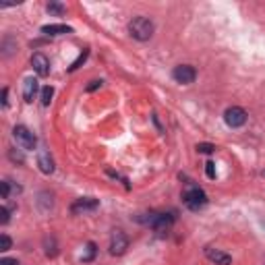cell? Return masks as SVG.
Wrapping results in <instances>:
<instances>
[{
	"instance_id": "4",
	"label": "cell",
	"mask_w": 265,
	"mask_h": 265,
	"mask_svg": "<svg viewBox=\"0 0 265 265\" xmlns=\"http://www.w3.org/2000/svg\"><path fill=\"white\" fill-rule=\"evenodd\" d=\"M143 222L147 226H151V228H156V230H168L170 226L174 224V215L172 213H156V212H151V213H147V217Z\"/></svg>"
},
{
	"instance_id": "1",
	"label": "cell",
	"mask_w": 265,
	"mask_h": 265,
	"mask_svg": "<svg viewBox=\"0 0 265 265\" xmlns=\"http://www.w3.org/2000/svg\"><path fill=\"white\" fill-rule=\"evenodd\" d=\"M154 23L149 21L147 17H135L132 21L129 23V33L135 37L139 42H147L151 35H154Z\"/></svg>"
},
{
	"instance_id": "12",
	"label": "cell",
	"mask_w": 265,
	"mask_h": 265,
	"mask_svg": "<svg viewBox=\"0 0 265 265\" xmlns=\"http://www.w3.org/2000/svg\"><path fill=\"white\" fill-rule=\"evenodd\" d=\"M37 79H33V77H29V79H25V83H23V98H25V102L29 104V102H33V98H35V93H37Z\"/></svg>"
},
{
	"instance_id": "20",
	"label": "cell",
	"mask_w": 265,
	"mask_h": 265,
	"mask_svg": "<svg viewBox=\"0 0 265 265\" xmlns=\"http://www.w3.org/2000/svg\"><path fill=\"white\" fill-rule=\"evenodd\" d=\"M93 255H96V244L89 242V244H87V255H83V261H91Z\"/></svg>"
},
{
	"instance_id": "13",
	"label": "cell",
	"mask_w": 265,
	"mask_h": 265,
	"mask_svg": "<svg viewBox=\"0 0 265 265\" xmlns=\"http://www.w3.org/2000/svg\"><path fill=\"white\" fill-rule=\"evenodd\" d=\"M73 29L69 25H62V23H54V25H44L42 27V33L46 35H64V33H71Z\"/></svg>"
},
{
	"instance_id": "16",
	"label": "cell",
	"mask_w": 265,
	"mask_h": 265,
	"mask_svg": "<svg viewBox=\"0 0 265 265\" xmlns=\"http://www.w3.org/2000/svg\"><path fill=\"white\" fill-rule=\"evenodd\" d=\"M197 151H199V154H212V151H215V145H212V143H199Z\"/></svg>"
},
{
	"instance_id": "22",
	"label": "cell",
	"mask_w": 265,
	"mask_h": 265,
	"mask_svg": "<svg viewBox=\"0 0 265 265\" xmlns=\"http://www.w3.org/2000/svg\"><path fill=\"white\" fill-rule=\"evenodd\" d=\"M205 172H207V176H210V178H215V164L213 162H207L205 164Z\"/></svg>"
},
{
	"instance_id": "2",
	"label": "cell",
	"mask_w": 265,
	"mask_h": 265,
	"mask_svg": "<svg viewBox=\"0 0 265 265\" xmlns=\"http://www.w3.org/2000/svg\"><path fill=\"white\" fill-rule=\"evenodd\" d=\"M183 201H185V205H186L191 212H197V210H201V207H205L207 195H205V191H201L199 186H188L186 191L183 193Z\"/></svg>"
},
{
	"instance_id": "3",
	"label": "cell",
	"mask_w": 265,
	"mask_h": 265,
	"mask_svg": "<svg viewBox=\"0 0 265 265\" xmlns=\"http://www.w3.org/2000/svg\"><path fill=\"white\" fill-rule=\"evenodd\" d=\"M13 137H15V141H17V145L21 147V149H35V135L33 132L27 129V127H15L13 129Z\"/></svg>"
},
{
	"instance_id": "17",
	"label": "cell",
	"mask_w": 265,
	"mask_h": 265,
	"mask_svg": "<svg viewBox=\"0 0 265 265\" xmlns=\"http://www.w3.org/2000/svg\"><path fill=\"white\" fill-rule=\"evenodd\" d=\"M66 11V8L62 6V4H58V2H50L48 4V13H56V15H62Z\"/></svg>"
},
{
	"instance_id": "10",
	"label": "cell",
	"mask_w": 265,
	"mask_h": 265,
	"mask_svg": "<svg viewBox=\"0 0 265 265\" xmlns=\"http://www.w3.org/2000/svg\"><path fill=\"white\" fill-rule=\"evenodd\" d=\"M31 64H33V71L40 75V77H46V75L50 73V60L46 58V56L42 52H37L33 54V58H31Z\"/></svg>"
},
{
	"instance_id": "9",
	"label": "cell",
	"mask_w": 265,
	"mask_h": 265,
	"mask_svg": "<svg viewBox=\"0 0 265 265\" xmlns=\"http://www.w3.org/2000/svg\"><path fill=\"white\" fill-rule=\"evenodd\" d=\"M205 257L210 259L212 263H215V265H230V263H232V257H230L228 253L217 251V249H213V247H207V249H205Z\"/></svg>"
},
{
	"instance_id": "23",
	"label": "cell",
	"mask_w": 265,
	"mask_h": 265,
	"mask_svg": "<svg viewBox=\"0 0 265 265\" xmlns=\"http://www.w3.org/2000/svg\"><path fill=\"white\" fill-rule=\"evenodd\" d=\"M102 87V81H91L89 85H87V91H96V89H100Z\"/></svg>"
},
{
	"instance_id": "15",
	"label": "cell",
	"mask_w": 265,
	"mask_h": 265,
	"mask_svg": "<svg viewBox=\"0 0 265 265\" xmlns=\"http://www.w3.org/2000/svg\"><path fill=\"white\" fill-rule=\"evenodd\" d=\"M87 56H89V50H83V52L79 54V58H77V60H75V62H73V64L69 66V69H71V71H77V69H79V66H81V64H83L85 60H87Z\"/></svg>"
},
{
	"instance_id": "19",
	"label": "cell",
	"mask_w": 265,
	"mask_h": 265,
	"mask_svg": "<svg viewBox=\"0 0 265 265\" xmlns=\"http://www.w3.org/2000/svg\"><path fill=\"white\" fill-rule=\"evenodd\" d=\"M11 238H8V236L6 234H2V236H0V251H8V249H11Z\"/></svg>"
},
{
	"instance_id": "8",
	"label": "cell",
	"mask_w": 265,
	"mask_h": 265,
	"mask_svg": "<svg viewBox=\"0 0 265 265\" xmlns=\"http://www.w3.org/2000/svg\"><path fill=\"white\" fill-rule=\"evenodd\" d=\"M98 205H100L98 199H93V197H83V199H77V201L71 205V212H73V213L93 212V210H98Z\"/></svg>"
},
{
	"instance_id": "18",
	"label": "cell",
	"mask_w": 265,
	"mask_h": 265,
	"mask_svg": "<svg viewBox=\"0 0 265 265\" xmlns=\"http://www.w3.org/2000/svg\"><path fill=\"white\" fill-rule=\"evenodd\" d=\"M8 193H11V185H8V181H2L0 183V197L8 199Z\"/></svg>"
},
{
	"instance_id": "14",
	"label": "cell",
	"mask_w": 265,
	"mask_h": 265,
	"mask_svg": "<svg viewBox=\"0 0 265 265\" xmlns=\"http://www.w3.org/2000/svg\"><path fill=\"white\" fill-rule=\"evenodd\" d=\"M52 96H54V89L50 87V85H46V87L42 89V93H40V100H42L44 106H48V104L52 102Z\"/></svg>"
},
{
	"instance_id": "25",
	"label": "cell",
	"mask_w": 265,
	"mask_h": 265,
	"mask_svg": "<svg viewBox=\"0 0 265 265\" xmlns=\"http://www.w3.org/2000/svg\"><path fill=\"white\" fill-rule=\"evenodd\" d=\"M6 96H8V89L4 87V89H2V106H6V104H8V100H6Z\"/></svg>"
},
{
	"instance_id": "6",
	"label": "cell",
	"mask_w": 265,
	"mask_h": 265,
	"mask_svg": "<svg viewBox=\"0 0 265 265\" xmlns=\"http://www.w3.org/2000/svg\"><path fill=\"white\" fill-rule=\"evenodd\" d=\"M129 249V236L122 230H114L110 238V253L112 255H122Z\"/></svg>"
},
{
	"instance_id": "5",
	"label": "cell",
	"mask_w": 265,
	"mask_h": 265,
	"mask_svg": "<svg viewBox=\"0 0 265 265\" xmlns=\"http://www.w3.org/2000/svg\"><path fill=\"white\" fill-rule=\"evenodd\" d=\"M224 120H226V125H228L230 129H238L242 127L244 122H247V112H244L242 108L238 106H232L224 112Z\"/></svg>"
},
{
	"instance_id": "7",
	"label": "cell",
	"mask_w": 265,
	"mask_h": 265,
	"mask_svg": "<svg viewBox=\"0 0 265 265\" xmlns=\"http://www.w3.org/2000/svg\"><path fill=\"white\" fill-rule=\"evenodd\" d=\"M172 77H174V81H178V83L188 85V83H193V81L197 79V71L193 69L191 64H181V66H176V69L172 71Z\"/></svg>"
},
{
	"instance_id": "24",
	"label": "cell",
	"mask_w": 265,
	"mask_h": 265,
	"mask_svg": "<svg viewBox=\"0 0 265 265\" xmlns=\"http://www.w3.org/2000/svg\"><path fill=\"white\" fill-rule=\"evenodd\" d=\"M0 265H19V261H17V259H8V257H4V259H0Z\"/></svg>"
},
{
	"instance_id": "11",
	"label": "cell",
	"mask_w": 265,
	"mask_h": 265,
	"mask_svg": "<svg viewBox=\"0 0 265 265\" xmlns=\"http://www.w3.org/2000/svg\"><path fill=\"white\" fill-rule=\"evenodd\" d=\"M37 166H40V170L44 174H52L54 172V162H52L48 151H40V154H37Z\"/></svg>"
},
{
	"instance_id": "21",
	"label": "cell",
	"mask_w": 265,
	"mask_h": 265,
	"mask_svg": "<svg viewBox=\"0 0 265 265\" xmlns=\"http://www.w3.org/2000/svg\"><path fill=\"white\" fill-rule=\"evenodd\" d=\"M8 217H11V215H8V210L2 205V207H0V224H8Z\"/></svg>"
}]
</instances>
